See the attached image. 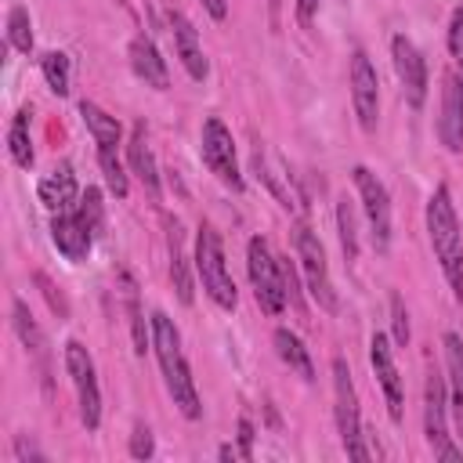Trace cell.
I'll list each match as a JSON object with an SVG mask.
<instances>
[{
  "instance_id": "cell-9",
  "label": "cell",
  "mask_w": 463,
  "mask_h": 463,
  "mask_svg": "<svg viewBox=\"0 0 463 463\" xmlns=\"http://www.w3.org/2000/svg\"><path fill=\"white\" fill-rule=\"evenodd\" d=\"M199 156L203 163L210 166V174H217L221 184H228L232 192H242V174H239V159H235V141H232V130L210 116L203 123V134H199Z\"/></svg>"
},
{
  "instance_id": "cell-28",
  "label": "cell",
  "mask_w": 463,
  "mask_h": 463,
  "mask_svg": "<svg viewBox=\"0 0 463 463\" xmlns=\"http://www.w3.org/2000/svg\"><path fill=\"white\" fill-rule=\"evenodd\" d=\"M98 166H101V174H105L109 192H112L116 199H127L130 181H127V166H123V159L116 156V148H98Z\"/></svg>"
},
{
  "instance_id": "cell-5",
  "label": "cell",
  "mask_w": 463,
  "mask_h": 463,
  "mask_svg": "<svg viewBox=\"0 0 463 463\" xmlns=\"http://www.w3.org/2000/svg\"><path fill=\"white\" fill-rule=\"evenodd\" d=\"M246 271H250L257 304L268 315H282L286 304H289L286 300V286H282V268H279V257L271 253V246H268L264 235H253L246 242Z\"/></svg>"
},
{
  "instance_id": "cell-15",
  "label": "cell",
  "mask_w": 463,
  "mask_h": 463,
  "mask_svg": "<svg viewBox=\"0 0 463 463\" xmlns=\"http://www.w3.org/2000/svg\"><path fill=\"white\" fill-rule=\"evenodd\" d=\"M438 137L449 152H463V76L459 72H445L441 80Z\"/></svg>"
},
{
  "instance_id": "cell-30",
  "label": "cell",
  "mask_w": 463,
  "mask_h": 463,
  "mask_svg": "<svg viewBox=\"0 0 463 463\" xmlns=\"http://www.w3.org/2000/svg\"><path fill=\"white\" fill-rule=\"evenodd\" d=\"M7 43L22 54L33 51V22H29V11L22 4H11V11H7Z\"/></svg>"
},
{
  "instance_id": "cell-4",
  "label": "cell",
  "mask_w": 463,
  "mask_h": 463,
  "mask_svg": "<svg viewBox=\"0 0 463 463\" xmlns=\"http://www.w3.org/2000/svg\"><path fill=\"white\" fill-rule=\"evenodd\" d=\"M333 416H336V434H340V445L351 459L365 463L373 459V452L365 449L362 441V412H358V391H354V380H351V369L344 358H333Z\"/></svg>"
},
{
  "instance_id": "cell-8",
  "label": "cell",
  "mask_w": 463,
  "mask_h": 463,
  "mask_svg": "<svg viewBox=\"0 0 463 463\" xmlns=\"http://www.w3.org/2000/svg\"><path fill=\"white\" fill-rule=\"evenodd\" d=\"M445 405H449V383L438 369L427 373L423 387V434L434 449L438 459H463V445L449 441V423H445Z\"/></svg>"
},
{
  "instance_id": "cell-2",
  "label": "cell",
  "mask_w": 463,
  "mask_h": 463,
  "mask_svg": "<svg viewBox=\"0 0 463 463\" xmlns=\"http://www.w3.org/2000/svg\"><path fill=\"white\" fill-rule=\"evenodd\" d=\"M427 235H430L434 257L441 264V275H445L452 297L463 304V232H459V217H456L449 184H438L427 199Z\"/></svg>"
},
{
  "instance_id": "cell-22",
  "label": "cell",
  "mask_w": 463,
  "mask_h": 463,
  "mask_svg": "<svg viewBox=\"0 0 463 463\" xmlns=\"http://www.w3.org/2000/svg\"><path fill=\"white\" fill-rule=\"evenodd\" d=\"M119 293H123V304H127V322H130L134 351L145 354V351H152V322L145 326V311H141V300H137V282H134L130 271H119Z\"/></svg>"
},
{
  "instance_id": "cell-6",
  "label": "cell",
  "mask_w": 463,
  "mask_h": 463,
  "mask_svg": "<svg viewBox=\"0 0 463 463\" xmlns=\"http://www.w3.org/2000/svg\"><path fill=\"white\" fill-rule=\"evenodd\" d=\"M293 246H297V260L304 268V279H307V293L311 300L322 307V311H336L340 300H336V289H333V279H329V264H326V250L318 242V235L300 221L293 228Z\"/></svg>"
},
{
  "instance_id": "cell-41",
  "label": "cell",
  "mask_w": 463,
  "mask_h": 463,
  "mask_svg": "<svg viewBox=\"0 0 463 463\" xmlns=\"http://www.w3.org/2000/svg\"><path fill=\"white\" fill-rule=\"evenodd\" d=\"M275 7H279V0H271V11H275Z\"/></svg>"
},
{
  "instance_id": "cell-20",
  "label": "cell",
  "mask_w": 463,
  "mask_h": 463,
  "mask_svg": "<svg viewBox=\"0 0 463 463\" xmlns=\"http://www.w3.org/2000/svg\"><path fill=\"white\" fill-rule=\"evenodd\" d=\"M127 166H130V174H137V181L145 184V192L156 199V195H159V163H156V156H152V148H148V134H145L141 123H134V130H130V141H127Z\"/></svg>"
},
{
  "instance_id": "cell-39",
  "label": "cell",
  "mask_w": 463,
  "mask_h": 463,
  "mask_svg": "<svg viewBox=\"0 0 463 463\" xmlns=\"http://www.w3.org/2000/svg\"><path fill=\"white\" fill-rule=\"evenodd\" d=\"M315 11H318V0H297V18H300V25H311Z\"/></svg>"
},
{
  "instance_id": "cell-32",
  "label": "cell",
  "mask_w": 463,
  "mask_h": 463,
  "mask_svg": "<svg viewBox=\"0 0 463 463\" xmlns=\"http://www.w3.org/2000/svg\"><path fill=\"white\" fill-rule=\"evenodd\" d=\"M40 72H43L47 87H51L58 98L69 94V54H61V51H47V54L40 58Z\"/></svg>"
},
{
  "instance_id": "cell-1",
  "label": "cell",
  "mask_w": 463,
  "mask_h": 463,
  "mask_svg": "<svg viewBox=\"0 0 463 463\" xmlns=\"http://www.w3.org/2000/svg\"><path fill=\"white\" fill-rule=\"evenodd\" d=\"M152 351H156V362H159V373H163V383H166V394L174 398V405L181 409L184 420H199L203 416V402H199V391H195V380H192V369L184 362V351H181V333L177 326L163 315V311H152Z\"/></svg>"
},
{
  "instance_id": "cell-7",
  "label": "cell",
  "mask_w": 463,
  "mask_h": 463,
  "mask_svg": "<svg viewBox=\"0 0 463 463\" xmlns=\"http://www.w3.org/2000/svg\"><path fill=\"white\" fill-rule=\"evenodd\" d=\"M65 369H69V380H72V387H76V405H80L83 427H87V430H98V423H101L98 369H94L90 351H87L80 340H69V344H65Z\"/></svg>"
},
{
  "instance_id": "cell-36",
  "label": "cell",
  "mask_w": 463,
  "mask_h": 463,
  "mask_svg": "<svg viewBox=\"0 0 463 463\" xmlns=\"http://www.w3.org/2000/svg\"><path fill=\"white\" fill-rule=\"evenodd\" d=\"M449 54L456 58L459 76H463V7L452 11V18H449Z\"/></svg>"
},
{
  "instance_id": "cell-38",
  "label": "cell",
  "mask_w": 463,
  "mask_h": 463,
  "mask_svg": "<svg viewBox=\"0 0 463 463\" xmlns=\"http://www.w3.org/2000/svg\"><path fill=\"white\" fill-rule=\"evenodd\" d=\"M253 438H257L253 420L250 416H239V456L242 459H253Z\"/></svg>"
},
{
  "instance_id": "cell-18",
  "label": "cell",
  "mask_w": 463,
  "mask_h": 463,
  "mask_svg": "<svg viewBox=\"0 0 463 463\" xmlns=\"http://www.w3.org/2000/svg\"><path fill=\"white\" fill-rule=\"evenodd\" d=\"M127 58H130V69L137 80H145V87H156V90H166L170 87V69H166V58L159 54V47L152 43V36L137 33L127 47Z\"/></svg>"
},
{
  "instance_id": "cell-33",
  "label": "cell",
  "mask_w": 463,
  "mask_h": 463,
  "mask_svg": "<svg viewBox=\"0 0 463 463\" xmlns=\"http://www.w3.org/2000/svg\"><path fill=\"white\" fill-rule=\"evenodd\" d=\"M391 329H394V344H398V347H409L412 329H409V311H405V300H402L398 293H391Z\"/></svg>"
},
{
  "instance_id": "cell-34",
  "label": "cell",
  "mask_w": 463,
  "mask_h": 463,
  "mask_svg": "<svg viewBox=\"0 0 463 463\" xmlns=\"http://www.w3.org/2000/svg\"><path fill=\"white\" fill-rule=\"evenodd\" d=\"M33 282L40 286L43 300L51 304V311H54L58 318H69V300H65V293H61V289H58V286H54V282H51V279H47L43 271H36V275H33Z\"/></svg>"
},
{
  "instance_id": "cell-12",
  "label": "cell",
  "mask_w": 463,
  "mask_h": 463,
  "mask_svg": "<svg viewBox=\"0 0 463 463\" xmlns=\"http://www.w3.org/2000/svg\"><path fill=\"white\" fill-rule=\"evenodd\" d=\"M391 61H394V72H398V80H402L405 101H409L412 109H423V101H427V61H423L420 47H416L405 33H398V36L391 40Z\"/></svg>"
},
{
  "instance_id": "cell-37",
  "label": "cell",
  "mask_w": 463,
  "mask_h": 463,
  "mask_svg": "<svg viewBox=\"0 0 463 463\" xmlns=\"http://www.w3.org/2000/svg\"><path fill=\"white\" fill-rule=\"evenodd\" d=\"M14 459H18V463H29V459H33V463H43L47 456L33 445V438H29V434H18V438H14Z\"/></svg>"
},
{
  "instance_id": "cell-31",
  "label": "cell",
  "mask_w": 463,
  "mask_h": 463,
  "mask_svg": "<svg viewBox=\"0 0 463 463\" xmlns=\"http://www.w3.org/2000/svg\"><path fill=\"white\" fill-rule=\"evenodd\" d=\"M76 213L83 217V224L90 228V235H94V239H98V235L105 232V203H101V192H98L94 184H87V188L80 192Z\"/></svg>"
},
{
  "instance_id": "cell-29",
  "label": "cell",
  "mask_w": 463,
  "mask_h": 463,
  "mask_svg": "<svg viewBox=\"0 0 463 463\" xmlns=\"http://www.w3.org/2000/svg\"><path fill=\"white\" fill-rule=\"evenodd\" d=\"M336 232H340L344 257L354 260V257H358V221H354V206H351L347 195L336 199Z\"/></svg>"
},
{
  "instance_id": "cell-14",
  "label": "cell",
  "mask_w": 463,
  "mask_h": 463,
  "mask_svg": "<svg viewBox=\"0 0 463 463\" xmlns=\"http://www.w3.org/2000/svg\"><path fill=\"white\" fill-rule=\"evenodd\" d=\"M166 25H170L174 51H177V58H181L184 72H188L195 83H203V80L210 76V61H206V54H203V43H199L195 25H192L177 7H170V11H166Z\"/></svg>"
},
{
  "instance_id": "cell-16",
  "label": "cell",
  "mask_w": 463,
  "mask_h": 463,
  "mask_svg": "<svg viewBox=\"0 0 463 463\" xmlns=\"http://www.w3.org/2000/svg\"><path fill=\"white\" fill-rule=\"evenodd\" d=\"M253 174L264 181V188H268V192H271L286 210H304V195L297 192L289 166H286L279 156H268L260 145L253 148Z\"/></svg>"
},
{
  "instance_id": "cell-27",
  "label": "cell",
  "mask_w": 463,
  "mask_h": 463,
  "mask_svg": "<svg viewBox=\"0 0 463 463\" xmlns=\"http://www.w3.org/2000/svg\"><path fill=\"white\" fill-rule=\"evenodd\" d=\"M7 152L14 159V166L29 170L36 163V152H33V137H29V109H18L11 127H7Z\"/></svg>"
},
{
  "instance_id": "cell-25",
  "label": "cell",
  "mask_w": 463,
  "mask_h": 463,
  "mask_svg": "<svg viewBox=\"0 0 463 463\" xmlns=\"http://www.w3.org/2000/svg\"><path fill=\"white\" fill-rule=\"evenodd\" d=\"M80 116H83V123H87V130H90V137H94L98 148H119L123 127H119L116 116H109L101 105H94V101H87V98L80 101Z\"/></svg>"
},
{
  "instance_id": "cell-3",
  "label": "cell",
  "mask_w": 463,
  "mask_h": 463,
  "mask_svg": "<svg viewBox=\"0 0 463 463\" xmlns=\"http://www.w3.org/2000/svg\"><path fill=\"white\" fill-rule=\"evenodd\" d=\"M195 275L203 282V293L224 307V311H235L239 304V289L228 275V264H224V242L217 235L213 224H199V235H195Z\"/></svg>"
},
{
  "instance_id": "cell-10",
  "label": "cell",
  "mask_w": 463,
  "mask_h": 463,
  "mask_svg": "<svg viewBox=\"0 0 463 463\" xmlns=\"http://www.w3.org/2000/svg\"><path fill=\"white\" fill-rule=\"evenodd\" d=\"M351 181H354V188H358L365 221H369V228H373V246L383 253V250L391 246V195H387L383 181H380L369 166H354V170H351Z\"/></svg>"
},
{
  "instance_id": "cell-13",
  "label": "cell",
  "mask_w": 463,
  "mask_h": 463,
  "mask_svg": "<svg viewBox=\"0 0 463 463\" xmlns=\"http://www.w3.org/2000/svg\"><path fill=\"white\" fill-rule=\"evenodd\" d=\"M369 365H373V373H376V380H380V387H383L387 412H391V420L398 423V420H402L405 394H402V373H398V365H394V351H391V344H387L383 333H373V340H369Z\"/></svg>"
},
{
  "instance_id": "cell-23",
  "label": "cell",
  "mask_w": 463,
  "mask_h": 463,
  "mask_svg": "<svg viewBox=\"0 0 463 463\" xmlns=\"http://www.w3.org/2000/svg\"><path fill=\"white\" fill-rule=\"evenodd\" d=\"M166 250H170V282H174V293H177L181 304H192L195 300V282H192V268H188V257H184V246H181V224L177 221H170Z\"/></svg>"
},
{
  "instance_id": "cell-35",
  "label": "cell",
  "mask_w": 463,
  "mask_h": 463,
  "mask_svg": "<svg viewBox=\"0 0 463 463\" xmlns=\"http://www.w3.org/2000/svg\"><path fill=\"white\" fill-rule=\"evenodd\" d=\"M127 452H130L134 459H148V456L156 452L152 430H148L145 423H134V430H130V441H127Z\"/></svg>"
},
{
  "instance_id": "cell-19",
  "label": "cell",
  "mask_w": 463,
  "mask_h": 463,
  "mask_svg": "<svg viewBox=\"0 0 463 463\" xmlns=\"http://www.w3.org/2000/svg\"><path fill=\"white\" fill-rule=\"evenodd\" d=\"M80 192H83V188L76 184V174H72V166H69V163H58L51 174H43V177H40V188H36L40 203H43L51 213L76 210Z\"/></svg>"
},
{
  "instance_id": "cell-24",
  "label": "cell",
  "mask_w": 463,
  "mask_h": 463,
  "mask_svg": "<svg viewBox=\"0 0 463 463\" xmlns=\"http://www.w3.org/2000/svg\"><path fill=\"white\" fill-rule=\"evenodd\" d=\"M445 347V369H449V394H452V412H456V427H459V441H463V336L459 333H445L441 336Z\"/></svg>"
},
{
  "instance_id": "cell-26",
  "label": "cell",
  "mask_w": 463,
  "mask_h": 463,
  "mask_svg": "<svg viewBox=\"0 0 463 463\" xmlns=\"http://www.w3.org/2000/svg\"><path fill=\"white\" fill-rule=\"evenodd\" d=\"M275 351H279V358L300 376V380H315V365H311V354H307V347H304V340L293 333V329H286V326H279L275 329Z\"/></svg>"
},
{
  "instance_id": "cell-21",
  "label": "cell",
  "mask_w": 463,
  "mask_h": 463,
  "mask_svg": "<svg viewBox=\"0 0 463 463\" xmlns=\"http://www.w3.org/2000/svg\"><path fill=\"white\" fill-rule=\"evenodd\" d=\"M11 322H14V333H18V340L25 344V351L36 358L40 376H43V383H47V336H43V329L36 326L33 311L25 307V300H14V304H11Z\"/></svg>"
},
{
  "instance_id": "cell-11",
  "label": "cell",
  "mask_w": 463,
  "mask_h": 463,
  "mask_svg": "<svg viewBox=\"0 0 463 463\" xmlns=\"http://www.w3.org/2000/svg\"><path fill=\"white\" fill-rule=\"evenodd\" d=\"M351 105H354L358 127L365 134L376 130V119H380V76H376V65L369 61L365 51L351 54Z\"/></svg>"
},
{
  "instance_id": "cell-17",
  "label": "cell",
  "mask_w": 463,
  "mask_h": 463,
  "mask_svg": "<svg viewBox=\"0 0 463 463\" xmlns=\"http://www.w3.org/2000/svg\"><path fill=\"white\" fill-rule=\"evenodd\" d=\"M51 239H54L58 253H61L65 260H72V264L87 260V253H90V246H94L90 228L83 224V217H80L76 210H65V213H54V217H51Z\"/></svg>"
},
{
  "instance_id": "cell-40",
  "label": "cell",
  "mask_w": 463,
  "mask_h": 463,
  "mask_svg": "<svg viewBox=\"0 0 463 463\" xmlns=\"http://www.w3.org/2000/svg\"><path fill=\"white\" fill-rule=\"evenodd\" d=\"M217 456H221V459H235V456H239V452H235V449H232V445H221V449H217Z\"/></svg>"
}]
</instances>
